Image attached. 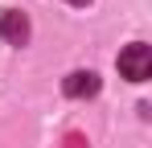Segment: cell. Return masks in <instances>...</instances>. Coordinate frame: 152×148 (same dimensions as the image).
Listing matches in <instances>:
<instances>
[{
  "instance_id": "obj_1",
  "label": "cell",
  "mask_w": 152,
  "mask_h": 148,
  "mask_svg": "<svg viewBox=\"0 0 152 148\" xmlns=\"http://www.w3.org/2000/svg\"><path fill=\"white\" fill-rule=\"evenodd\" d=\"M119 74H124L127 82H144L152 74V49L144 41H136V45H127L119 53Z\"/></svg>"
},
{
  "instance_id": "obj_2",
  "label": "cell",
  "mask_w": 152,
  "mask_h": 148,
  "mask_svg": "<svg viewBox=\"0 0 152 148\" xmlns=\"http://www.w3.org/2000/svg\"><path fill=\"white\" fill-rule=\"evenodd\" d=\"M99 74L95 70H74V74H66V82H62V91L70 99H91V95H99Z\"/></svg>"
},
{
  "instance_id": "obj_3",
  "label": "cell",
  "mask_w": 152,
  "mask_h": 148,
  "mask_svg": "<svg viewBox=\"0 0 152 148\" xmlns=\"http://www.w3.org/2000/svg\"><path fill=\"white\" fill-rule=\"evenodd\" d=\"M0 37L8 45H25L29 41V17L25 12H0Z\"/></svg>"
},
{
  "instance_id": "obj_4",
  "label": "cell",
  "mask_w": 152,
  "mask_h": 148,
  "mask_svg": "<svg viewBox=\"0 0 152 148\" xmlns=\"http://www.w3.org/2000/svg\"><path fill=\"white\" fill-rule=\"evenodd\" d=\"M66 4H91V0H66Z\"/></svg>"
}]
</instances>
